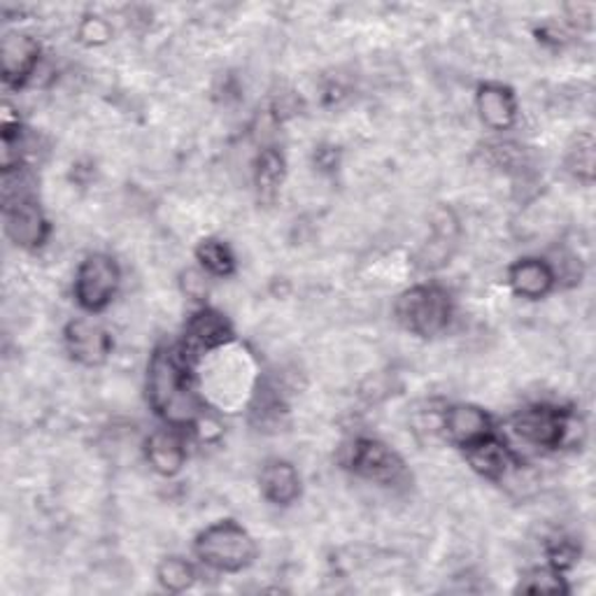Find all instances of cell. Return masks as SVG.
<instances>
[{"label": "cell", "mask_w": 596, "mask_h": 596, "mask_svg": "<svg viewBox=\"0 0 596 596\" xmlns=\"http://www.w3.org/2000/svg\"><path fill=\"white\" fill-rule=\"evenodd\" d=\"M119 287V269L114 261L105 254H91L82 261L75 275V299L89 310V313H101L112 301Z\"/></svg>", "instance_id": "5b68a950"}, {"label": "cell", "mask_w": 596, "mask_h": 596, "mask_svg": "<svg viewBox=\"0 0 596 596\" xmlns=\"http://www.w3.org/2000/svg\"><path fill=\"white\" fill-rule=\"evenodd\" d=\"M196 256L203 264L205 271H210L212 275H231L235 269V259L231 254V250L220 243V241H203L196 250Z\"/></svg>", "instance_id": "ffe728a7"}, {"label": "cell", "mask_w": 596, "mask_h": 596, "mask_svg": "<svg viewBox=\"0 0 596 596\" xmlns=\"http://www.w3.org/2000/svg\"><path fill=\"white\" fill-rule=\"evenodd\" d=\"M231 341H233V329L226 322V317L218 313V310L203 307L186 322L184 345L180 347V352L189 364H194L196 356L220 350Z\"/></svg>", "instance_id": "52a82bcc"}, {"label": "cell", "mask_w": 596, "mask_h": 596, "mask_svg": "<svg viewBox=\"0 0 596 596\" xmlns=\"http://www.w3.org/2000/svg\"><path fill=\"white\" fill-rule=\"evenodd\" d=\"M519 592L527 594H562L566 592L564 578L557 568H536L519 583Z\"/></svg>", "instance_id": "44dd1931"}, {"label": "cell", "mask_w": 596, "mask_h": 596, "mask_svg": "<svg viewBox=\"0 0 596 596\" xmlns=\"http://www.w3.org/2000/svg\"><path fill=\"white\" fill-rule=\"evenodd\" d=\"M566 165L583 182L594 180V138L592 133H578L566 152Z\"/></svg>", "instance_id": "ac0fdd59"}, {"label": "cell", "mask_w": 596, "mask_h": 596, "mask_svg": "<svg viewBox=\"0 0 596 596\" xmlns=\"http://www.w3.org/2000/svg\"><path fill=\"white\" fill-rule=\"evenodd\" d=\"M189 364L180 347H159L150 362L148 396L154 413L171 426L194 424L199 413V401L189 383Z\"/></svg>", "instance_id": "6da1fadb"}, {"label": "cell", "mask_w": 596, "mask_h": 596, "mask_svg": "<svg viewBox=\"0 0 596 596\" xmlns=\"http://www.w3.org/2000/svg\"><path fill=\"white\" fill-rule=\"evenodd\" d=\"M259 485L264 496L275 506H290L301 494L299 471L284 459H271L261 466Z\"/></svg>", "instance_id": "7c38bea8"}, {"label": "cell", "mask_w": 596, "mask_h": 596, "mask_svg": "<svg viewBox=\"0 0 596 596\" xmlns=\"http://www.w3.org/2000/svg\"><path fill=\"white\" fill-rule=\"evenodd\" d=\"M63 341L70 356L82 366H101L112 350V339L108 336V331L87 320L70 322L65 326Z\"/></svg>", "instance_id": "9c48e42d"}, {"label": "cell", "mask_w": 596, "mask_h": 596, "mask_svg": "<svg viewBox=\"0 0 596 596\" xmlns=\"http://www.w3.org/2000/svg\"><path fill=\"white\" fill-rule=\"evenodd\" d=\"M445 434L462 447L492 436V420L475 405H452L445 413Z\"/></svg>", "instance_id": "4fadbf2b"}, {"label": "cell", "mask_w": 596, "mask_h": 596, "mask_svg": "<svg viewBox=\"0 0 596 596\" xmlns=\"http://www.w3.org/2000/svg\"><path fill=\"white\" fill-rule=\"evenodd\" d=\"M284 180V159L275 150H264L254 163V182L261 196L273 199Z\"/></svg>", "instance_id": "e0dca14e"}, {"label": "cell", "mask_w": 596, "mask_h": 596, "mask_svg": "<svg viewBox=\"0 0 596 596\" xmlns=\"http://www.w3.org/2000/svg\"><path fill=\"white\" fill-rule=\"evenodd\" d=\"M80 36L87 40V42H105L110 38V27L99 19V17H89L84 23H82V29H80Z\"/></svg>", "instance_id": "7402d4cb"}, {"label": "cell", "mask_w": 596, "mask_h": 596, "mask_svg": "<svg viewBox=\"0 0 596 596\" xmlns=\"http://www.w3.org/2000/svg\"><path fill=\"white\" fill-rule=\"evenodd\" d=\"M156 578L169 592H184L194 585L196 570L182 557H169L159 564Z\"/></svg>", "instance_id": "d6986e66"}, {"label": "cell", "mask_w": 596, "mask_h": 596, "mask_svg": "<svg viewBox=\"0 0 596 596\" xmlns=\"http://www.w3.org/2000/svg\"><path fill=\"white\" fill-rule=\"evenodd\" d=\"M478 112L492 131L511 129L517 119L515 93L504 84H483L478 89Z\"/></svg>", "instance_id": "9a60e30c"}, {"label": "cell", "mask_w": 596, "mask_h": 596, "mask_svg": "<svg viewBox=\"0 0 596 596\" xmlns=\"http://www.w3.org/2000/svg\"><path fill=\"white\" fill-rule=\"evenodd\" d=\"M145 455L150 466L165 475V478H171V475H178L184 466L186 459V449L184 443L180 441L178 434L173 432H156L148 438L145 443Z\"/></svg>", "instance_id": "2e32d148"}, {"label": "cell", "mask_w": 596, "mask_h": 596, "mask_svg": "<svg viewBox=\"0 0 596 596\" xmlns=\"http://www.w3.org/2000/svg\"><path fill=\"white\" fill-rule=\"evenodd\" d=\"M464 449H466V459L471 462V466L489 481L506 478V475L517 466L513 452L494 436H487Z\"/></svg>", "instance_id": "5bb4252c"}, {"label": "cell", "mask_w": 596, "mask_h": 596, "mask_svg": "<svg viewBox=\"0 0 596 596\" xmlns=\"http://www.w3.org/2000/svg\"><path fill=\"white\" fill-rule=\"evenodd\" d=\"M0 57H3V80L8 84L21 87L36 73L38 61H40V47L29 36L12 33L3 40Z\"/></svg>", "instance_id": "30bf717a"}, {"label": "cell", "mask_w": 596, "mask_h": 596, "mask_svg": "<svg viewBox=\"0 0 596 596\" xmlns=\"http://www.w3.org/2000/svg\"><path fill=\"white\" fill-rule=\"evenodd\" d=\"M396 320L417 336H436L441 333L452 317V303L449 294L436 284H420L405 294L398 296L396 305Z\"/></svg>", "instance_id": "3957f363"}, {"label": "cell", "mask_w": 596, "mask_h": 596, "mask_svg": "<svg viewBox=\"0 0 596 596\" xmlns=\"http://www.w3.org/2000/svg\"><path fill=\"white\" fill-rule=\"evenodd\" d=\"M196 557L222 574H235L250 566L256 557L254 538L233 519L210 524L194 543Z\"/></svg>", "instance_id": "7a4b0ae2"}, {"label": "cell", "mask_w": 596, "mask_h": 596, "mask_svg": "<svg viewBox=\"0 0 596 596\" xmlns=\"http://www.w3.org/2000/svg\"><path fill=\"white\" fill-rule=\"evenodd\" d=\"M515 434L532 445L555 449L570 443L576 434L578 420L568 411L555 408V405H534L522 411L515 420Z\"/></svg>", "instance_id": "277c9868"}, {"label": "cell", "mask_w": 596, "mask_h": 596, "mask_svg": "<svg viewBox=\"0 0 596 596\" xmlns=\"http://www.w3.org/2000/svg\"><path fill=\"white\" fill-rule=\"evenodd\" d=\"M6 231L21 248H40L50 233L42 210L29 196H14L6 203Z\"/></svg>", "instance_id": "ba28073f"}, {"label": "cell", "mask_w": 596, "mask_h": 596, "mask_svg": "<svg viewBox=\"0 0 596 596\" xmlns=\"http://www.w3.org/2000/svg\"><path fill=\"white\" fill-rule=\"evenodd\" d=\"M508 282L522 299H543L553 292L557 273L543 259H519L508 273Z\"/></svg>", "instance_id": "8fae6325"}, {"label": "cell", "mask_w": 596, "mask_h": 596, "mask_svg": "<svg viewBox=\"0 0 596 596\" xmlns=\"http://www.w3.org/2000/svg\"><path fill=\"white\" fill-rule=\"evenodd\" d=\"M347 466L362 478L377 485H398L405 481V464L392 447L373 438H360L350 447Z\"/></svg>", "instance_id": "8992f818"}]
</instances>
